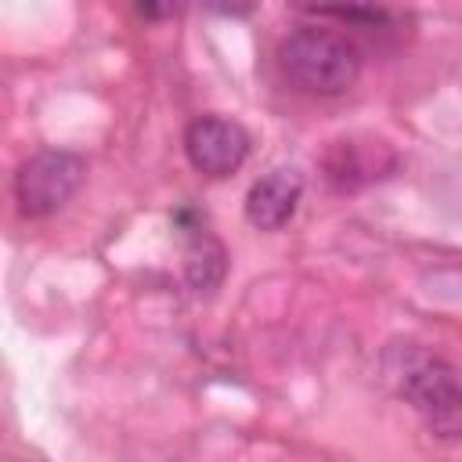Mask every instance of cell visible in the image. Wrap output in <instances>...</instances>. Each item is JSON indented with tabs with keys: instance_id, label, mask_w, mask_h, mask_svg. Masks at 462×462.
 I'll use <instances>...</instances> for the list:
<instances>
[{
	"instance_id": "7a4b0ae2",
	"label": "cell",
	"mask_w": 462,
	"mask_h": 462,
	"mask_svg": "<svg viewBox=\"0 0 462 462\" xmlns=\"http://www.w3.org/2000/svg\"><path fill=\"white\" fill-rule=\"evenodd\" d=\"M278 69L296 90L332 97L357 83L361 51L336 29L303 25L278 43Z\"/></svg>"
},
{
	"instance_id": "3957f363",
	"label": "cell",
	"mask_w": 462,
	"mask_h": 462,
	"mask_svg": "<svg viewBox=\"0 0 462 462\" xmlns=\"http://www.w3.org/2000/svg\"><path fill=\"white\" fill-rule=\"evenodd\" d=\"M83 170H87L83 159L72 152H61V148H43V152L29 155L14 173L18 213L29 220L58 213L76 195Z\"/></svg>"
},
{
	"instance_id": "6da1fadb",
	"label": "cell",
	"mask_w": 462,
	"mask_h": 462,
	"mask_svg": "<svg viewBox=\"0 0 462 462\" xmlns=\"http://www.w3.org/2000/svg\"><path fill=\"white\" fill-rule=\"evenodd\" d=\"M386 375L433 437H462V379L444 357L419 346H393L386 354Z\"/></svg>"
},
{
	"instance_id": "5b68a950",
	"label": "cell",
	"mask_w": 462,
	"mask_h": 462,
	"mask_svg": "<svg viewBox=\"0 0 462 462\" xmlns=\"http://www.w3.org/2000/svg\"><path fill=\"white\" fill-rule=\"evenodd\" d=\"M303 195V173L296 166H274L245 191V220L256 231H278L292 220Z\"/></svg>"
},
{
	"instance_id": "8992f818",
	"label": "cell",
	"mask_w": 462,
	"mask_h": 462,
	"mask_svg": "<svg viewBox=\"0 0 462 462\" xmlns=\"http://www.w3.org/2000/svg\"><path fill=\"white\" fill-rule=\"evenodd\" d=\"M227 271V256H224V245L209 235V231H195L191 242H188V260H184V278L195 292H209L220 285Z\"/></svg>"
},
{
	"instance_id": "277c9868",
	"label": "cell",
	"mask_w": 462,
	"mask_h": 462,
	"mask_svg": "<svg viewBox=\"0 0 462 462\" xmlns=\"http://www.w3.org/2000/svg\"><path fill=\"white\" fill-rule=\"evenodd\" d=\"M184 155L202 177H231L249 155V134L224 116H199L184 130Z\"/></svg>"
},
{
	"instance_id": "52a82bcc",
	"label": "cell",
	"mask_w": 462,
	"mask_h": 462,
	"mask_svg": "<svg viewBox=\"0 0 462 462\" xmlns=\"http://www.w3.org/2000/svg\"><path fill=\"white\" fill-rule=\"evenodd\" d=\"M318 14H328V18H339V22H361V25H383L390 14L383 7H318Z\"/></svg>"
}]
</instances>
